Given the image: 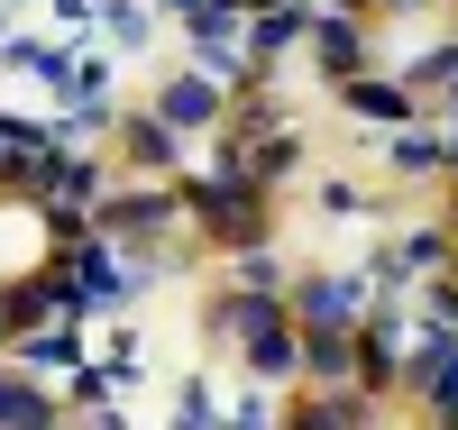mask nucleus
Wrapping results in <instances>:
<instances>
[{"label":"nucleus","mask_w":458,"mask_h":430,"mask_svg":"<svg viewBox=\"0 0 458 430\" xmlns=\"http://www.w3.org/2000/svg\"><path fill=\"white\" fill-rule=\"evenodd\" d=\"M193 220L211 229V239H257V220H266V183H248V165H229L220 183H193Z\"/></svg>","instance_id":"f257e3e1"},{"label":"nucleus","mask_w":458,"mask_h":430,"mask_svg":"<svg viewBox=\"0 0 458 430\" xmlns=\"http://www.w3.org/2000/svg\"><path fill=\"white\" fill-rule=\"evenodd\" d=\"M157 120H165L174 138H183V129H211V120H220V73H211V64H202V73H174V83L157 92Z\"/></svg>","instance_id":"f03ea898"},{"label":"nucleus","mask_w":458,"mask_h":430,"mask_svg":"<svg viewBox=\"0 0 458 430\" xmlns=\"http://www.w3.org/2000/svg\"><path fill=\"white\" fill-rule=\"evenodd\" d=\"M302 367H312L321 384H349V367H358V330H349V321H302Z\"/></svg>","instance_id":"7ed1b4c3"},{"label":"nucleus","mask_w":458,"mask_h":430,"mask_svg":"<svg viewBox=\"0 0 458 430\" xmlns=\"http://www.w3.org/2000/svg\"><path fill=\"white\" fill-rule=\"evenodd\" d=\"M183 19H193V55H202L211 73L239 64V19H229V0H202V10H183Z\"/></svg>","instance_id":"20e7f679"},{"label":"nucleus","mask_w":458,"mask_h":430,"mask_svg":"<svg viewBox=\"0 0 458 430\" xmlns=\"http://www.w3.org/2000/svg\"><path fill=\"white\" fill-rule=\"evenodd\" d=\"M312 37H321V73H330V83H349V73L367 64V28H358V19H339V10H330Z\"/></svg>","instance_id":"39448f33"},{"label":"nucleus","mask_w":458,"mask_h":430,"mask_svg":"<svg viewBox=\"0 0 458 430\" xmlns=\"http://www.w3.org/2000/svg\"><path fill=\"white\" fill-rule=\"evenodd\" d=\"M358 302H367L358 275H321V284H302V321H349Z\"/></svg>","instance_id":"423d86ee"},{"label":"nucleus","mask_w":458,"mask_h":430,"mask_svg":"<svg viewBox=\"0 0 458 430\" xmlns=\"http://www.w3.org/2000/svg\"><path fill=\"white\" fill-rule=\"evenodd\" d=\"M449 257H458V239H449V229H422V239L386 248V275H431V266H449Z\"/></svg>","instance_id":"0eeeda50"},{"label":"nucleus","mask_w":458,"mask_h":430,"mask_svg":"<svg viewBox=\"0 0 458 430\" xmlns=\"http://www.w3.org/2000/svg\"><path fill=\"white\" fill-rule=\"evenodd\" d=\"M47 156V129H28V120H0V183H28V165Z\"/></svg>","instance_id":"6e6552de"},{"label":"nucleus","mask_w":458,"mask_h":430,"mask_svg":"<svg viewBox=\"0 0 458 430\" xmlns=\"http://www.w3.org/2000/svg\"><path fill=\"white\" fill-rule=\"evenodd\" d=\"M37 421H55V403L37 394V384H19V375H0V430H37Z\"/></svg>","instance_id":"1a4fd4ad"},{"label":"nucleus","mask_w":458,"mask_h":430,"mask_svg":"<svg viewBox=\"0 0 458 430\" xmlns=\"http://www.w3.org/2000/svg\"><path fill=\"white\" fill-rule=\"evenodd\" d=\"M302 28H312V19H302V10H266V19L248 28V46H257V64H276V55L293 46V37H302Z\"/></svg>","instance_id":"9d476101"},{"label":"nucleus","mask_w":458,"mask_h":430,"mask_svg":"<svg viewBox=\"0 0 458 430\" xmlns=\"http://www.w3.org/2000/svg\"><path fill=\"white\" fill-rule=\"evenodd\" d=\"M349 110H367V120H412V92H394V83H349Z\"/></svg>","instance_id":"9b49d317"},{"label":"nucleus","mask_w":458,"mask_h":430,"mask_svg":"<svg viewBox=\"0 0 458 430\" xmlns=\"http://www.w3.org/2000/svg\"><path fill=\"white\" fill-rule=\"evenodd\" d=\"M394 165L422 174V165H449V138H394Z\"/></svg>","instance_id":"f8f14e48"},{"label":"nucleus","mask_w":458,"mask_h":430,"mask_svg":"<svg viewBox=\"0 0 458 430\" xmlns=\"http://www.w3.org/2000/svg\"><path fill=\"white\" fill-rule=\"evenodd\" d=\"M276 284H284V266L266 257V248H248V257H239V293H276Z\"/></svg>","instance_id":"ddd939ff"},{"label":"nucleus","mask_w":458,"mask_h":430,"mask_svg":"<svg viewBox=\"0 0 458 430\" xmlns=\"http://www.w3.org/2000/svg\"><path fill=\"white\" fill-rule=\"evenodd\" d=\"M64 358H73V330H37L28 339V367H64Z\"/></svg>","instance_id":"4468645a"},{"label":"nucleus","mask_w":458,"mask_h":430,"mask_svg":"<svg viewBox=\"0 0 458 430\" xmlns=\"http://www.w3.org/2000/svg\"><path fill=\"white\" fill-rule=\"evenodd\" d=\"M101 19H110V37H120V46H138V28H147L138 0H101Z\"/></svg>","instance_id":"2eb2a0df"},{"label":"nucleus","mask_w":458,"mask_h":430,"mask_svg":"<svg viewBox=\"0 0 458 430\" xmlns=\"http://www.w3.org/2000/svg\"><path fill=\"white\" fill-rule=\"evenodd\" d=\"M440 321H458V284H449V293H440Z\"/></svg>","instance_id":"dca6fc26"},{"label":"nucleus","mask_w":458,"mask_h":430,"mask_svg":"<svg viewBox=\"0 0 458 430\" xmlns=\"http://www.w3.org/2000/svg\"><path fill=\"white\" fill-rule=\"evenodd\" d=\"M449 165H458V101H449Z\"/></svg>","instance_id":"f3484780"},{"label":"nucleus","mask_w":458,"mask_h":430,"mask_svg":"<svg viewBox=\"0 0 458 430\" xmlns=\"http://www.w3.org/2000/svg\"><path fill=\"white\" fill-rule=\"evenodd\" d=\"M376 10H422V0H376Z\"/></svg>","instance_id":"a211bd4d"}]
</instances>
